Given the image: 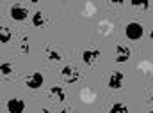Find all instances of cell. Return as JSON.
<instances>
[{
	"label": "cell",
	"mask_w": 153,
	"mask_h": 113,
	"mask_svg": "<svg viewBox=\"0 0 153 113\" xmlns=\"http://www.w3.org/2000/svg\"><path fill=\"white\" fill-rule=\"evenodd\" d=\"M130 57H132L130 48H126V46H123V44H117V48H116V62H119V64L128 62Z\"/></svg>",
	"instance_id": "5"
},
{
	"label": "cell",
	"mask_w": 153,
	"mask_h": 113,
	"mask_svg": "<svg viewBox=\"0 0 153 113\" xmlns=\"http://www.w3.org/2000/svg\"><path fill=\"white\" fill-rule=\"evenodd\" d=\"M123 79H125L123 73H121V71H114L112 74L109 76L107 85H109V88H112V90H119V88L123 87Z\"/></svg>",
	"instance_id": "2"
},
{
	"label": "cell",
	"mask_w": 153,
	"mask_h": 113,
	"mask_svg": "<svg viewBox=\"0 0 153 113\" xmlns=\"http://www.w3.org/2000/svg\"><path fill=\"white\" fill-rule=\"evenodd\" d=\"M43 81H45V78L41 73H32V74L27 76V79H25V85L29 87V88H32V90H36L39 88L41 85H43Z\"/></svg>",
	"instance_id": "4"
},
{
	"label": "cell",
	"mask_w": 153,
	"mask_h": 113,
	"mask_svg": "<svg viewBox=\"0 0 153 113\" xmlns=\"http://www.w3.org/2000/svg\"><path fill=\"white\" fill-rule=\"evenodd\" d=\"M27 16H29V11H27L23 5L14 4V5L11 7V18H13V20H16V21H23V20H27Z\"/></svg>",
	"instance_id": "3"
},
{
	"label": "cell",
	"mask_w": 153,
	"mask_h": 113,
	"mask_svg": "<svg viewBox=\"0 0 153 113\" xmlns=\"http://www.w3.org/2000/svg\"><path fill=\"white\" fill-rule=\"evenodd\" d=\"M111 113H128V108L125 103H114L111 106Z\"/></svg>",
	"instance_id": "12"
},
{
	"label": "cell",
	"mask_w": 153,
	"mask_h": 113,
	"mask_svg": "<svg viewBox=\"0 0 153 113\" xmlns=\"http://www.w3.org/2000/svg\"><path fill=\"white\" fill-rule=\"evenodd\" d=\"M61 78L66 83H75L76 79H78V73H76V69H73V67H64L61 71Z\"/></svg>",
	"instance_id": "7"
},
{
	"label": "cell",
	"mask_w": 153,
	"mask_h": 113,
	"mask_svg": "<svg viewBox=\"0 0 153 113\" xmlns=\"http://www.w3.org/2000/svg\"><path fill=\"white\" fill-rule=\"evenodd\" d=\"M143 34H144L143 25H141V23H135V21L128 23L126 28H125V36H126V39H130V41H137V39H141L143 37Z\"/></svg>",
	"instance_id": "1"
},
{
	"label": "cell",
	"mask_w": 153,
	"mask_h": 113,
	"mask_svg": "<svg viewBox=\"0 0 153 113\" xmlns=\"http://www.w3.org/2000/svg\"><path fill=\"white\" fill-rule=\"evenodd\" d=\"M11 37H13L11 28H9V27H2V28H0V42H2V44H7V42L11 41Z\"/></svg>",
	"instance_id": "10"
},
{
	"label": "cell",
	"mask_w": 153,
	"mask_h": 113,
	"mask_svg": "<svg viewBox=\"0 0 153 113\" xmlns=\"http://www.w3.org/2000/svg\"><path fill=\"white\" fill-rule=\"evenodd\" d=\"M150 37H152V39H153V30H152V32H150Z\"/></svg>",
	"instance_id": "19"
},
{
	"label": "cell",
	"mask_w": 153,
	"mask_h": 113,
	"mask_svg": "<svg viewBox=\"0 0 153 113\" xmlns=\"http://www.w3.org/2000/svg\"><path fill=\"white\" fill-rule=\"evenodd\" d=\"M61 113H75V112H73V110H70V108H66V110H62Z\"/></svg>",
	"instance_id": "17"
},
{
	"label": "cell",
	"mask_w": 153,
	"mask_h": 113,
	"mask_svg": "<svg viewBox=\"0 0 153 113\" xmlns=\"http://www.w3.org/2000/svg\"><path fill=\"white\" fill-rule=\"evenodd\" d=\"M41 113H50V112H48V110H46V108H45V110H41Z\"/></svg>",
	"instance_id": "18"
},
{
	"label": "cell",
	"mask_w": 153,
	"mask_h": 113,
	"mask_svg": "<svg viewBox=\"0 0 153 113\" xmlns=\"http://www.w3.org/2000/svg\"><path fill=\"white\" fill-rule=\"evenodd\" d=\"M23 110H25L23 99L14 97V99H9V101H7V112L9 113H23Z\"/></svg>",
	"instance_id": "6"
},
{
	"label": "cell",
	"mask_w": 153,
	"mask_h": 113,
	"mask_svg": "<svg viewBox=\"0 0 153 113\" xmlns=\"http://www.w3.org/2000/svg\"><path fill=\"white\" fill-rule=\"evenodd\" d=\"M150 113H153V112H150Z\"/></svg>",
	"instance_id": "20"
},
{
	"label": "cell",
	"mask_w": 153,
	"mask_h": 113,
	"mask_svg": "<svg viewBox=\"0 0 153 113\" xmlns=\"http://www.w3.org/2000/svg\"><path fill=\"white\" fill-rule=\"evenodd\" d=\"M20 51H22V53H29V39L27 37L22 39V48H20Z\"/></svg>",
	"instance_id": "15"
},
{
	"label": "cell",
	"mask_w": 153,
	"mask_h": 113,
	"mask_svg": "<svg viewBox=\"0 0 153 113\" xmlns=\"http://www.w3.org/2000/svg\"><path fill=\"white\" fill-rule=\"evenodd\" d=\"M50 96H52V99H55V101H66V90H64L61 85H53V87L50 88Z\"/></svg>",
	"instance_id": "9"
},
{
	"label": "cell",
	"mask_w": 153,
	"mask_h": 113,
	"mask_svg": "<svg viewBox=\"0 0 153 113\" xmlns=\"http://www.w3.org/2000/svg\"><path fill=\"white\" fill-rule=\"evenodd\" d=\"M32 25H34L36 28H41L43 25H46V18H45L43 12H36V14L32 16Z\"/></svg>",
	"instance_id": "11"
},
{
	"label": "cell",
	"mask_w": 153,
	"mask_h": 113,
	"mask_svg": "<svg viewBox=\"0 0 153 113\" xmlns=\"http://www.w3.org/2000/svg\"><path fill=\"white\" fill-rule=\"evenodd\" d=\"M135 7H137V9H148L150 4H148V2H143V4H135Z\"/></svg>",
	"instance_id": "16"
},
{
	"label": "cell",
	"mask_w": 153,
	"mask_h": 113,
	"mask_svg": "<svg viewBox=\"0 0 153 113\" xmlns=\"http://www.w3.org/2000/svg\"><path fill=\"white\" fill-rule=\"evenodd\" d=\"M82 57H84V62H85L87 66H93V64L100 58V51H98V50H85Z\"/></svg>",
	"instance_id": "8"
},
{
	"label": "cell",
	"mask_w": 153,
	"mask_h": 113,
	"mask_svg": "<svg viewBox=\"0 0 153 113\" xmlns=\"http://www.w3.org/2000/svg\"><path fill=\"white\" fill-rule=\"evenodd\" d=\"M0 71H2V74H4V76L11 74V73H13V66H11L9 62H4V64H2V67H0Z\"/></svg>",
	"instance_id": "14"
},
{
	"label": "cell",
	"mask_w": 153,
	"mask_h": 113,
	"mask_svg": "<svg viewBox=\"0 0 153 113\" xmlns=\"http://www.w3.org/2000/svg\"><path fill=\"white\" fill-rule=\"evenodd\" d=\"M46 53H48V58H50V60H53V62L62 58V57H61V53H59V51H55V50H50V48H48V50H46Z\"/></svg>",
	"instance_id": "13"
}]
</instances>
